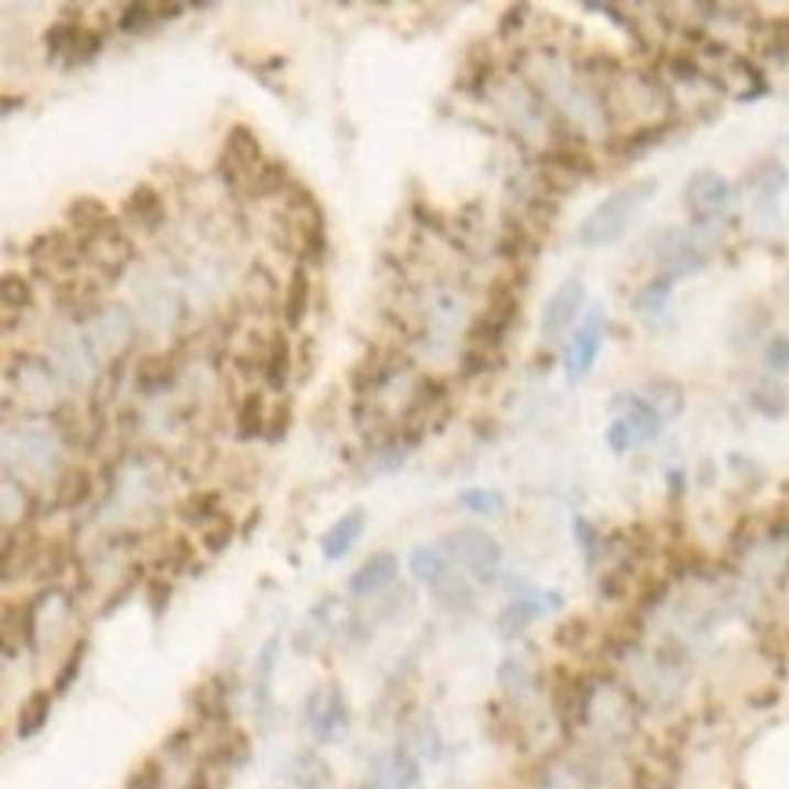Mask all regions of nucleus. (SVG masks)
Instances as JSON below:
<instances>
[{"label": "nucleus", "mask_w": 789, "mask_h": 789, "mask_svg": "<svg viewBox=\"0 0 789 789\" xmlns=\"http://www.w3.org/2000/svg\"><path fill=\"white\" fill-rule=\"evenodd\" d=\"M659 194V178H637V183H629L623 189H615V194H607L601 205H596L585 219L579 222V244L582 248H612L626 237V230L633 226V219L640 215V208L648 205V200Z\"/></svg>", "instance_id": "f257e3e1"}, {"label": "nucleus", "mask_w": 789, "mask_h": 789, "mask_svg": "<svg viewBox=\"0 0 789 789\" xmlns=\"http://www.w3.org/2000/svg\"><path fill=\"white\" fill-rule=\"evenodd\" d=\"M303 724L317 746H335L350 735V706H346L339 680H325V684L309 688L303 702Z\"/></svg>", "instance_id": "f03ea898"}, {"label": "nucleus", "mask_w": 789, "mask_h": 789, "mask_svg": "<svg viewBox=\"0 0 789 789\" xmlns=\"http://www.w3.org/2000/svg\"><path fill=\"white\" fill-rule=\"evenodd\" d=\"M445 549H448V557L456 560L459 568L470 571L476 582H495L498 579L502 546H498V539L492 532L465 524V528H456V532L445 535Z\"/></svg>", "instance_id": "7ed1b4c3"}, {"label": "nucleus", "mask_w": 789, "mask_h": 789, "mask_svg": "<svg viewBox=\"0 0 789 789\" xmlns=\"http://www.w3.org/2000/svg\"><path fill=\"white\" fill-rule=\"evenodd\" d=\"M651 259L662 277L680 281V277H691V273L706 270L710 251L695 241V233L673 230V226H669V230H659L651 237Z\"/></svg>", "instance_id": "20e7f679"}, {"label": "nucleus", "mask_w": 789, "mask_h": 789, "mask_svg": "<svg viewBox=\"0 0 789 789\" xmlns=\"http://www.w3.org/2000/svg\"><path fill=\"white\" fill-rule=\"evenodd\" d=\"M732 200H735V186L727 183L724 175L710 172V167H702V172H695L684 183V208L695 226L716 222L727 208H732Z\"/></svg>", "instance_id": "39448f33"}, {"label": "nucleus", "mask_w": 789, "mask_h": 789, "mask_svg": "<svg viewBox=\"0 0 789 789\" xmlns=\"http://www.w3.org/2000/svg\"><path fill=\"white\" fill-rule=\"evenodd\" d=\"M601 346H604V314H601V306H593L590 314H585L582 325L571 331V342H568V353H565V372H568L571 386H579V382L590 375Z\"/></svg>", "instance_id": "423d86ee"}, {"label": "nucleus", "mask_w": 789, "mask_h": 789, "mask_svg": "<svg viewBox=\"0 0 789 789\" xmlns=\"http://www.w3.org/2000/svg\"><path fill=\"white\" fill-rule=\"evenodd\" d=\"M557 607H565V596L557 590H546V593H528V596H513V601L498 612V633L502 637H520L524 629L532 623H539L543 615L557 612Z\"/></svg>", "instance_id": "0eeeda50"}, {"label": "nucleus", "mask_w": 789, "mask_h": 789, "mask_svg": "<svg viewBox=\"0 0 789 789\" xmlns=\"http://www.w3.org/2000/svg\"><path fill=\"white\" fill-rule=\"evenodd\" d=\"M582 306H585V284L579 277H568L554 295H549V303L543 309L539 325H543L546 339H560L565 331H571V325H576L582 314Z\"/></svg>", "instance_id": "6e6552de"}, {"label": "nucleus", "mask_w": 789, "mask_h": 789, "mask_svg": "<svg viewBox=\"0 0 789 789\" xmlns=\"http://www.w3.org/2000/svg\"><path fill=\"white\" fill-rule=\"evenodd\" d=\"M397 576H401L397 554L382 549V554H372L353 571L350 582H346V590H350V596H357V601H368V596H379L382 590H390V585L397 582Z\"/></svg>", "instance_id": "1a4fd4ad"}, {"label": "nucleus", "mask_w": 789, "mask_h": 789, "mask_svg": "<svg viewBox=\"0 0 789 789\" xmlns=\"http://www.w3.org/2000/svg\"><path fill=\"white\" fill-rule=\"evenodd\" d=\"M178 368H183V353L178 350L142 357L135 364V390L142 397H157V393H164L178 379Z\"/></svg>", "instance_id": "9d476101"}, {"label": "nucleus", "mask_w": 789, "mask_h": 789, "mask_svg": "<svg viewBox=\"0 0 789 789\" xmlns=\"http://www.w3.org/2000/svg\"><path fill=\"white\" fill-rule=\"evenodd\" d=\"M222 161H230L237 172H241L244 178V186H248V178L259 172V164L266 161L262 157V142L259 135L251 131L248 124H233L230 131H226V142H222V153H219Z\"/></svg>", "instance_id": "9b49d317"}, {"label": "nucleus", "mask_w": 789, "mask_h": 789, "mask_svg": "<svg viewBox=\"0 0 789 789\" xmlns=\"http://www.w3.org/2000/svg\"><path fill=\"white\" fill-rule=\"evenodd\" d=\"M364 528H368V513L361 506L342 513V517L335 520L325 535H320V554H325L328 565H335V560H342L346 554H350V549L361 543Z\"/></svg>", "instance_id": "f8f14e48"}, {"label": "nucleus", "mask_w": 789, "mask_h": 789, "mask_svg": "<svg viewBox=\"0 0 789 789\" xmlns=\"http://www.w3.org/2000/svg\"><path fill=\"white\" fill-rule=\"evenodd\" d=\"M612 412H618V418H626L629 429H633V437H637V445H644V440H655V437L662 434L666 418L651 408L648 397H637V393H618V397L612 401Z\"/></svg>", "instance_id": "ddd939ff"}, {"label": "nucleus", "mask_w": 789, "mask_h": 789, "mask_svg": "<svg viewBox=\"0 0 789 789\" xmlns=\"http://www.w3.org/2000/svg\"><path fill=\"white\" fill-rule=\"evenodd\" d=\"M309 295H314V281H309V266L306 262H295L288 288H284V303H281V320L288 331L303 328V320L309 314Z\"/></svg>", "instance_id": "4468645a"}, {"label": "nucleus", "mask_w": 789, "mask_h": 789, "mask_svg": "<svg viewBox=\"0 0 789 789\" xmlns=\"http://www.w3.org/2000/svg\"><path fill=\"white\" fill-rule=\"evenodd\" d=\"M673 131V124H644V128H633L626 135H615L607 139V153H612L615 161H637L644 153H651L659 142H666V135Z\"/></svg>", "instance_id": "2eb2a0df"}, {"label": "nucleus", "mask_w": 789, "mask_h": 789, "mask_svg": "<svg viewBox=\"0 0 789 789\" xmlns=\"http://www.w3.org/2000/svg\"><path fill=\"white\" fill-rule=\"evenodd\" d=\"M121 211H124V219L131 226H142V230H157V226L164 222V215H167L164 197L157 194V186H150V183H139L135 189H131Z\"/></svg>", "instance_id": "dca6fc26"}, {"label": "nucleus", "mask_w": 789, "mask_h": 789, "mask_svg": "<svg viewBox=\"0 0 789 789\" xmlns=\"http://www.w3.org/2000/svg\"><path fill=\"white\" fill-rule=\"evenodd\" d=\"M251 760V735L244 732V727H222V735L215 738V746L208 749V768H226V771H233V768H244V764Z\"/></svg>", "instance_id": "f3484780"}, {"label": "nucleus", "mask_w": 789, "mask_h": 789, "mask_svg": "<svg viewBox=\"0 0 789 789\" xmlns=\"http://www.w3.org/2000/svg\"><path fill=\"white\" fill-rule=\"evenodd\" d=\"M66 222L74 226L77 237H91V233L106 230V226L113 222V215H110V205H106L102 197L80 194L66 205Z\"/></svg>", "instance_id": "a211bd4d"}, {"label": "nucleus", "mask_w": 789, "mask_h": 789, "mask_svg": "<svg viewBox=\"0 0 789 789\" xmlns=\"http://www.w3.org/2000/svg\"><path fill=\"white\" fill-rule=\"evenodd\" d=\"M189 706H194L200 724H222L230 727V710H226V688L222 677H208L189 691Z\"/></svg>", "instance_id": "6ab92c4d"}, {"label": "nucleus", "mask_w": 789, "mask_h": 789, "mask_svg": "<svg viewBox=\"0 0 789 789\" xmlns=\"http://www.w3.org/2000/svg\"><path fill=\"white\" fill-rule=\"evenodd\" d=\"M448 549L437 546V543H426V546H415L412 557H408V568H412V579L418 585H429V590H440L448 579Z\"/></svg>", "instance_id": "aec40b11"}, {"label": "nucleus", "mask_w": 789, "mask_h": 789, "mask_svg": "<svg viewBox=\"0 0 789 789\" xmlns=\"http://www.w3.org/2000/svg\"><path fill=\"white\" fill-rule=\"evenodd\" d=\"M52 702H55V691H47V688L30 691V695L22 699V706L15 713V738L19 743H30L33 735L44 732L47 716H52Z\"/></svg>", "instance_id": "412c9836"}, {"label": "nucleus", "mask_w": 789, "mask_h": 789, "mask_svg": "<svg viewBox=\"0 0 789 789\" xmlns=\"http://www.w3.org/2000/svg\"><path fill=\"white\" fill-rule=\"evenodd\" d=\"M178 517L189 528H211L215 520L222 517V492L219 487H205V492H189L183 502H178Z\"/></svg>", "instance_id": "4be33fe9"}, {"label": "nucleus", "mask_w": 789, "mask_h": 789, "mask_svg": "<svg viewBox=\"0 0 789 789\" xmlns=\"http://www.w3.org/2000/svg\"><path fill=\"white\" fill-rule=\"evenodd\" d=\"M284 779H288L295 789H325L331 782V768L320 760V753L303 749L284 764Z\"/></svg>", "instance_id": "5701e85b"}, {"label": "nucleus", "mask_w": 789, "mask_h": 789, "mask_svg": "<svg viewBox=\"0 0 789 789\" xmlns=\"http://www.w3.org/2000/svg\"><path fill=\"white\" fill-rule=\"evenodd\" d=\"M379 771L386 779V789H415L418 786V757L408 746H397L390 757H379Z\"/></svg>", "instance_id": "b1692460"}, {"label": "nucleus", "mask_w": 789, "mask_h": 789, "mask_svg": "<svg viewBox=\"0 0 789 789\" xmlns=\"http://www.w3.org/2000/svg\"><path fill=\"white\" fill-rule=\"evenodd\" d=\"M262 379L273 393H281L292 379V342L277 331L266 342V357H262Z\"/></svg>", "instance_id": "393cba45"}, {"label": "nucleus", "mask_w": 789, "mask_h": 789, "mask_svg": "<svg viewBox=\"0 0 789 789\" xmlns=\"http://www.w3.org/2000/svg\"><path fill=\"white\" fill-rule=\"evenodd\" d=\"M266 429H270V418H266V393H262V390H251V393H244L241 408H237V440L266 437Z\"/></svg>", "instance_id": "a878e982"}, {"label": "nucleus", "mask_w": 789, "mask_h": 789, "mask_svg": "<svg viewBox=\"0 0 789 789\" xmlns=\"http://www.w3.org/2000/svg\"><path fill=\"white\" fill-rule=\"evenodd\" d=\"M277 659H281V637H270L266 644H262L259 648V655H255V669H251V673H255V680H251V691H255V706H259V713H266L270 710V684H273V669H277Z\"/></svg>", "instance_id": "bb28decb"}, {"label": "nucleus", "mask_w": 789, "mask_h": 789, "mask_svg": "<svg viewBox=\"0 0 789 789\" xmlns=\"http://www.w3.org/2000/svg\"><path fill=\"white\" fill-rule=\"evenodd\" d=\"M95 492V476L84 465H74V470L63 473V481L55 484V506L58 509H80L84 502Z\"/></svg>", "instance_id": "cd10ccee"}, {"label": "nucleus", "mask_w": 789, "mask_h": 789, "mask_svg": "<svg viewBox=\"0 0 789 789\" xmlns=\"http://www.w3.org/2000/svg\"><path fill=\"white\" fill-rule=\"evenodd\" d=\"M295 183V178L288 175V164L284 161H262L259 164V172L248 178V194L262 200V197H284L288 194V186Z\"/></svg>", "instance_id": "c85d7f7f"}, {"label": "nucleus", "mask_w": 789, "mask_h": 789, "mask_svg": "<svg viewBox=\"0 0 789 789\" xmlns=\"http://www.w3.org/2000/svg\"><path fill=\"white\" fill-rule=\"evenodd\" d=\"M484 309H487V314L502 317V320H506V325H517V317H520V292L513 288V281L495 277L492 284H487V292H484Z\"/></svg>", "instance_id": "c756f323"}, {"label": "nucleus", "mask_w": 789, "mask_h": 789, "mask_svg": "<svg viewBox=\"0 0 789 789\" xmlns=\"http://www.w3.org/2000/svg\"><path fill=\"white\" fill-rule=\"evenodd\" d=\"M0 306H4V317L26 314V309L33 306V284H30V277H22V273L8 270L4 277H0Z\"/></svg>", "instance_id": "7c9ffc66"}, {"label": "nucleus", "mask_w": 789, "mask_h": 789, "mask_svg": "<svg viewBox=\"0 0 789 789\" xmlns=\"http://www.w3.org/2000/svg\"><path fill=\"white\" fill-rule=\"evenodd\" d=\"M509 328L513 325H506L502 317L487 314V309H484V314L473 317V325H470V331H465V339H470V346H481V350L498 353V346H502V339H506Z\"/></svg>", "instance_id": "2f4dec72"}, {"label": "nucleus", "mask_w": 789, "mask_h": 789, "mask_svg": "<svg viewBox=\"0 0 789 789\" xmlns=\"http://www.w3.org/2000/svg\"><path fill=\"white\" fill-rule=\"evenodd\" d=\"M498 684L506 688L513 699H517V695H532L535 684H539V677L532 673V666L524 662V659L509 655V659L498 666Z\"/></svg>", "instance_id": "473e14b6"}, {"label": "nucleus", "mask_w": 789, "mask_h": 789, "mask_svg": "<svg viewBox=\"0 0 789 789\" xmlns=\"http://www.w3.org/2000/svg\"><path fill=\"white\" fill-rule=\"evenodd\" d=\"M757 44H760L764 55L786 58L789 55V15L757 22Z\"/></svg>", "instance_id": "72a5a7b5"}, {"label": "nucleus", "mask_w": 789, "mask_h": 789, "mask_svg": "<svg viewBox=\"0 0 789 789\" xmlns=\"http://www.w3.org/2000/svg\"><path fill=\"white\" fill-rule=\"evenodd\" d=\"M456 502L465 513H476V517H498L506 509V498H502V492H492V487H465Z\"/></svg>", "instance_id": "f704fd0d"}, {"label": "nucleus", "mask_w": 789, "mask_h": 789, "mask_svg": "<svg viewBox=\"0 0 789 789\" xmlns=\"http://www.w3.org/2000/svg\"><path fill=\"white\" fill-rule=\"evenodd\" d=\"M80 33V19H58L44 30V55L47 58H66Z\"/></svg>", "instance_id": "c9c22d12"}, {"label": "nucleus", "mask_w": 789, "mask_h": 789, "mask_svg": "<svg viewBox=\"0 0 789 789\" xmlns=\"http://www.w3.org/2000/svg\"><path fill=\"white\" fill-rule=\"evenodd\" d=\"M84 655H88V637H80L74 648H69L66 662L58 666V673H55V680H52L55 699H58V695H69V688L77 684V677H80V669H84Z\"/></svg>", "instance_id": "e433bc0d"}, {"label": "nucleus", "mask_w": 789, "mask_h": 789, "mask_svg": "<svg viewBox=\"0 0 789 789\" xmlns=\"http://www.w3.org/2000/svg\"><path fill=\"white\" fill-rule=\"evenodd\" d=\"M648 393H655V397H648V404L662 418H673V415H680V408H684V390H680L673 379H655Z\"/></svg>", "instance_id": "4c0bfd02"}, {"label": "nucleus", "mask_w": 789, "mask_h": 789, "mask_svg": "<svg viewBox=\"0 0 789 789\" xmlns=\"http://www.w3.org/2000/svg\"><path fill=\"white\" fill-rule=\"evenodd\" d=\"M106 47V33L102 30H91V26H80L74 47H69L66 55V69H77V66H88L95 55H99Z\"/></svg>", "instance_id": "58836bf2"}, {"label": "nucleus", "mask_w": 789, "mask_h": 789, "mask_svg": "<svg viewBox=\"0 0 789 789\" xmlns=\"http://www.w3.org/2000/svg\"><path fill=\"white\" fill-rule=\"evenodd\" d=\"M161 22L157 15V4H146V0H135V4H124L121 8V19H117V26L121 33H146Z\"/></svg>", "instance_id": "ea45409f"}, {"label": "nucleus", "mask_w": 789, "mask_h": 789, "mask_svg": "<svg viewBox=\"0 0 789 789\" xmlns=\"http://www.w3.org/2000/svg\"><path fill=\"white\" fill-rule=\"evenodd\" d=\"M502 368V353H492V350H481V346H465L462 357H459V375L462 379H476L484 372H498Z\"/></svg>", "instance_id": "a19ab883"}, {"label": "nucleus", "mask_w": 789, "mask_h": 789, "mask_svg": "<svg viewBox=\"0 0 789 789\" xmlns=\"http://www.w3.org/2000/svg\"><path fill=\"white\" fill-rule=\"evenodd\" d=\"M233 539H237V520L230 517V513H222V517L215 520L211 528L200 532V546H205L211 557L226 554V549H230V543H233Z\"/></svg>", "instance_id": "79ce46f5"}, {"label": "nucleus", "mask_w": 789, "mask_h": 789, "mask_svg": "<svg viewBox=\"0 0 789 789\" xmlns=\"http://www.w3.org/2000/svg\"><path fill=\"white\" fill-rule=\"evenodd\" d=\"M585 640H590V618H568V623H560L557 633H554V644L560 651H571V655H579L585 648Z\"/></svg>", "instance_id": "37998d69"}, {"label": "nucleus", "mask_w": 789, "mask_h": 789, "mask_svg": "<svg viewBox=\"0 0 789 789\" xmlns=\"http://www.w3.org/2000/svg\"><path fill=\"white\" fill-rule=\"evenodd\" d=\"M673 277H662V273H659V277H655L651 284H648V288H644L637 298H633V306H637L640 309V314H648V317H655V314H662V309H666V298H669V292H673Z\"/></svg>", "instance_id": "c03bdc74"}, {"label": "nucleus", "mask_w": 789, "mask_h": 789, "mask_svg": "<svg viewBox=\"0 0 789 789\" xmlns=\"http://www.w3.org/2000/svg\"><path fill=\"white\" fill-rule=\"evenodd\" d=\"M124 789H164V760L161 757H146L131 768Z\"/></svg>", "instance_id": "a18cd8bd"}, {"label": "nucleus", "mask_w": 789, "mask_h": 789, "mask_svg": "<svg viewBox=\"0 0 789 789\" xmlns=\"http://www.w3.org/2000/svg\"><path fill=\"white\" fill-rule=\"evenodd\" d=\"M164 568H167V571H175V576H186V571L194 568V543H189L186 535H178V539L167 543Z\"/></svg>", "instance_id": "49530a36"}, {"label": "nucleus", "mask_w": 789, "mask_h": 789, "mask_svg": "<svg viewBox=\"0 0 789 789\" xmlns=\"http://www.w3.org/2000/svg\"><path fill=\"white\" fill-rule=\"evenodd\" d=\"M749 404H753V408H757L760 415L775 418V415L786 412V393H782L779 386H757V390H753Z\"/></svg>", "instance_id": "de8ad7c7"}, {"label": "nucleus", "mask_w": 789, "mask_h": 789, "mask_svg": "<svg viewBox=\"0 0 789 789\" xmlns=\"http://www.w3.org/2000/svg\"><path fill=\"white\" fill-rule=\"evenodd\" d=\"M666 69H669V74H673L677 80H688V84L702 80V69H699V63H695V55H688V52L669 55V58H666Z\"/></svg>", "instance_id": "09e8293b"}, {"label": "nucleus", "mask_w": 789, "mask_h": 789, "mask_svg": "<svg viewBox=\"0 0 789 789\" xmlns=\"http://www.w3.org/2000/svg\"><path fill=\"white\" fill-rule=\"evenodd\" d=\"M604 440H607V448H612L615 456H626V451H629L633 445H637V437H633V429H629L626 418H615V423L607 426Z\"/></svg>", "instance_id": "8fccbe9b"}, {"label": "nucleus", "mask_w": 789, "mask_h": 789, "mask_svg": "<svg viewBox=\"0 0 789 789\" xmlns=\"http://www.w3.org/2000/svg\"><path fill=\"white\" fill-rule=\"evenodd\" d=\"M764 361H768L771 372H789V339L786 335H775L768 342V350H764Z\"/></svg>", "instance_id": "3c124183"}, {"label": "nucleus", "mask_w": 789, "mask_h": 789, "mask_svg": "<svg viewBox=\"0 0 789 789\" xmlns=\"http://www.w3.org/2000/svg\"><path fill=\"white\" fill-rule=\"evenodd\" d=\"M528 15H532V8H528V4H513V8H506V15H502V22H498V37H509V33L524 30V22H528Z\"/></svg>", "instance_id": "603ef678"}, {"label": "nucleus", "mask_w": 789, "mask_h": 789, "mask_svg": "<svg viewBox=\"0 0 789 789\" xmlns=\"http://www.w3.org/2000/svg\"><path fill=\"white\" fill-rule=\"evenodd\" d=\"M288 426H292V404L284 401L277 412H273V418H270V429H266V440H273V445H277V440H284V434H288Z\"/></svg>", "instance_id": "864d4df0"}, {"label": "nucleus", "mask_w": 789, "mask_h": 789, "mask_svg": "<svg viewBox=\"0 0 789 789\" xmlns=\"http://www.w3.org/2000/svg\"><path fill=\"white\" fill-rule=\"evenodd\" d=\"M167 596H172V582H164L161 576L150 579V612H153V618H161V612L167 607Z\"/></svg>", "instance_id": "5fc2aeb1"}, {"label": "nucleus", "mask_w": 789, "mask_h": 789, "mask_svg": "<svg viewBox=\"0 0 789 789\" xmlns=\"http://www.w3.org/2000/svg\"><path fill=\"white\" fill-rule=\"evenodd\" d=\"M189 743H194V727H178V732L164 743V753L167 757H183Z\"/></svg>", "instance_id": "6e6d98bb"}, {"label": "nucleus", "mask_w": 789, "mask_h": 789, "mask_svg": "<svg viewBox=\"0 0 789 789\" xmlns=\"http://www.w3.org/2000/svg\"><path fill=\"white\" fill-rule=\"evenodd\" d=\"M576 535H579V543H582V549H585V557H593V549L601 546V535L590 528V520L576 517Z\"/></svg>", "instance_id": "4d7b16f0"}, {"label": "nucleus", "mask_w": 789, "mask_h": 789, "mask_svg": "<svg viewBox=\"0 0 789 789\" xmlns=\"http://www.w3.org/2000/svg\"><path fill=\"white\" fill-rule=\"evenodd\" d=\"M186 789H215V775L208 764H200V768L194 771V779L186 782Z\"/></svg>", "instance_id": "13d9d810"}, {"label": "nucleus", "mask_w": 789, "mask_h": 789, "mask_svg": "<svg viewBox=\"0 0 789 789\" xmlns=\"http://www.w3.org/2000/svg\"><path fill=\"white\" fill-rule=\"evenodd\" d=\"M157 15H161V22H172L178 15H186V4H157Z\"/></svg>", "instance_id": "bf43d9fd"}, {"label": "nucleus", "mask_w": 789, "mask_h": 789, "mask_svg": "<svg viewBox=\"0 0 789 789\" xmlns=\"http://www.w3.org/2000/svg\"><path fill=\"white\" fill-rule=\"evenodd\" d=\"M361 789H386V779H382L379 764H372V771H368V779L361 782Z\"/></svg>", "instance_id": "052dcab7"}, {"label": "nucleus", "mask_w": 789, "mask_h": 789, "mask_svg": "<svg viewBox=\"0 0 789 789\" xmlns=\"http://www.w3.org/2000/svg\"><path fill=\"white\" fill-rule=\"evenodd\" d=\"M629 539H644V528L637 524V528H629ZM629 554L637 557V554H648V543H629Z\"/></svg>", "instance_id": "680f3d73"}, {"label": "nucleus", "mask_w": 789, "mask_h": 789, "mask_svg": "<svg viewBox=\"0 0 789 789\" xmlns=\"http://www.w3.org/2000/svg\"><path fill=\"white\" fill-rule=\"evenodd\" d=\"M22 102H26V99H22V95H19V99H15V95H4V106H0V110H4V113H15V110H22Z\"/></svg>", "instance_id": "e2e57ef3"}, {"label": "nucleus", "mask_w": 789, "mask_h": 789, "mask_svg": "<svg viewBox=\"0 0 789 789\" xmlns=\"http://www.w3.org/2000/svg\"><path fill=\"white\" fill-rule=\"evenodd\" d=\"M669 484H673V495H680V487H684V473H680V470H669Z\"/></svg>", "instance_id": "0e129e2a"}]
</instances>
